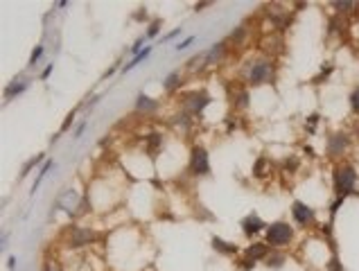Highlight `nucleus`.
Wrapping results in <instances>:
<instances>
[{"label": "nucleus", "mask_w": 359, "mask_h": 271, "mask_svg": "<svg viewBox=\"0 0 359 271\" xmlns=\"http://www.w3.org/2000/svg\"><path fill=\"white\" fill-rule=\"evenodd\" d=\"M249 98H251V95H249V91H247V88H242V91L237 93L235 98H233V107H237V108H247V107H249Z\"/></svg>", "instance_id": "nucleus-21"}, {"label": "nucleus", "mask_w": 359, "mask_h": 271, "mask_svg": "<svg viewBox=\"0 0 359 271\" xmlns=\"http://www.w3.org/2000/svg\"><path fill=\"white\" fill-rule=\"evenodd\" d=\"M332 183H334V192L337 197H348L355 192L357 185V169L350 163H337L334 165V174H332Z\"/></svg>", "instance_id": "nucleus-2"}, {"label": "nucleus", "mask_w": 359, "mask_h": 271, "mask_svg": "<svg viewBox=\"0 0 359 271\" xmlns=\"http://www.w3.org/2000/svg\"><path fill=\"white\" fill-rule=\"evenodd\" d=\"M77 111H79V107H77V108H72V111L66 115V120H63V124H61V129H59V136H61L63 131H68V129H70V124L75 122V115H77Z\"/></svg>", "instance_id": "nucleus-25"}, {"label": "nucleus", "mask_w": 359, "mask_h": 271, "mask_svg": "<svg viewBox=\"0 0 359 271\" xmlns=\"http://www.w3.org/2000/svg\"><path fill=\"white\" fill-rule=\"evenodd\" d=\"M115 70H118V63H113V66L108 68L106 72H104V79H106V77H111V75H113V72H115Z\"/></svg>", "instance_id": "nucleus-35"}, {"label": "nucleus", "mask_w": 359, "mask_h": 271, "mask_svg": "<svg viewBox=\"0 0 359 271\" xmlns=\"http://www.w3.org/2000/svg\"><path fill=\"white\" fill-rule=\"evenodd\" d=\"M86 124H88L86 120H84V122H79V124H77V129H75V136H72V138H75V140L82 138V133H84V129H86Z\"/></svg>", "instance_id": "nucleus-30"}, {"label": "nucleus", "mask_w": 359, "mask_h": 271, "mask_svg": "<svg viewBox=\"0 0 359 271\" xmlns=\"http://www.w3.org/2000/svg\"><path fill=\"white\" fill-rule=\"evenodd\" d=\"M134 108L138 113H143V115H152V113H156L160 108V100L149 98L147 93H138V95H136V102H134Z\"/></svg>", "instance_id": "nucleus-9"}, {"label": "nucleus", "mask_w": 359, "mask_h": 271, "mask_svg": "<svg viewBox=\"0 0 359 271\" xmlns=\"http://www.w3.org/2000/svg\"><path fill=\"white\" fill-rule=\"evenodd\" d=\"M350 149V136L346 131H332L325 140V154L328 159H341Z\"/></svg>", "instance_id": "nucleus-6"}, {"label": "nucleus", "mask_w": 359, "mask_h": 271, "mask_svg": "<svg viewBox=\"0 0 359 271\" xmlns=\"http://www.w3.org/2000/svg\"><path fill=\"white\" fill-rule=\"evenodd\" d=\"M269 251H271V246H269L267 242H253V244H249L247 249H244V258H249V260H253V262H260L269 256Z\"/></svg>", "instance_id": "nucleus-11"}, {"label": "nucleus", "mask_w": 359, "mask_h": 271, "mask_svg": "<svg viewBox=\"0 0 359 271\" xmlns=\"http://www.w3.org/2000/svg\"><path fill=\"white\" fill-rule=\"evenodd\" d=\"M46 271H56V269H52V267H46Z\"/></svg>", "instance_id": "nucleus-37"}, {"label": "nucleus", "mask_w": 359, "mask_h": 271, "mask_svg": "<svg viewBox=\"0 0 359 271\" xmlns=\"http://www.w3.org/2000/svg\"><path fill=\"white\" fill-rule=\"evenodd\" d=\"M267 165H269V161H267V156H260V159L256 161V165H253V176H257V179H262L264 176V169H267Z\"/></svg>", "instance_id": "nucleus-23"}, {"label": "nucleus", "mask_w": 359, "mask_h": 271, "mask_svg": "<svg viewBox=\"0 0 359 271\" xmlns=\"http://www.w3.org/2000/svg\"><path fill=\"white\" fill-rule=\"evenodd\" d=\"M195 41H197V36H188V39H183V41H181L179 46H176V52H181V50H188V48H190Z\"/></svg>", "instance_id": "nucleus-27"}, {"label": "nucleus", "mask_w": 359, "mask_h": 271, "mask_svg": "<svg viewBox=\"0 0 359 271\" xmlns=\"http://www.w3.org/2000/svg\"><path fill=\"white\" fill-rule=\"evenodd\" d=\"M210 102H212V98H210V93L208 91H190V93H185L183 100H181V104H183V113H188L190 118L201 115L204 108L208 107Z\"/></svg>", "instance_id": "nucleus-5"}, {"label": "nucleus", "mask_w": 359, "mask_h": 271, "mask_svg": "<svg viewBox=\"0 0 359 271\" xmlns=\"http://www.w3.org/2000/svg\"><path fill=\"white\" fill-rule=\"evenodd\" d=\"M163 147V133H158V131H154V133H149V138H147V152H149V156H156V152Z\"/></svg>", "instance_id": "nucleus-16"}, {"label": "nucleus", "mask_w": 359, "mask_h": 271, "mask_svg": "<svg viewBox=\"0 0 359 271\" xmlns=\"http://www.w3.org/2000/svg\"><path fill=\"white\" fill-rule=\"evenodd\" d=\"M43 50H46V48H43V46H36V48H34V52H32V54H30V61H27V66H30V68H34L36 63H39V59H41V56H43Z\"/></svg>", "instance_id": "nucleus-26"}, {"label": "nucleus", "mask_w": 359, "mask_h": 271, "mask_svg": "<svg viewBox=\"0 0 359 271\" xmlns=\"http://www.w3.org/2000/svg\"><path fill=\"white\" fill-rule=\"evenodd\" d=\"M95 240V233L91 228H84V226H72L70 228V246H86Z\"/></svg>", "instance_id": "nucleus-10"}, {"label": "nucleus", "mask_w": 359, "mask_h": 271, "mask_svg": "<svg viewBox=\"0 0 359 271\" xmlns=\"http://www.w3.org/2000/svg\"><path fill=\"white\" fill-rule=\"evenodd\" d=\"M348 102H350V108H353L355 115H359V86H355V88H353V93H350Z\"/></svg>", "instance_id": "nucleus-24"}, {"label": "nucleus", "mask_w": 359, "mask_h": 271, "mask_svg": "<svg viewBox=\"0 0 359 271\" xmlns=\"http://www.w3.org/2000/svg\"><path fill=\"white\" fill-rule=\"evenodd\" d=\"M212 249L217 251V253H221V256H235L237 251V246L235 244H231V242H226V240H221V237H217V235H212Z\"/></svg>", "instance_id": "nucleus-13"}, {"label": "nucleus", "mask_w": 359, "mask_h": 271, "mask_svg": "<svg viewBox=\"0 0 359 271\" xmlns=\"http://www.w3.org/2000/svg\"><path fill=\"white\" fill-rule=\"evenodd\" d=\"M292 240H294V226L285 219L273 221V224H269L267 230H264V242H267L271 249H285V246L292 244Z\"/></svg>", "instance_id": "nucleus-3"}, {"label": "nucleus", "mask_w": 359, "mask_h": 271, "mask_svg": "<svg viewBox=\"0 0 359 271\" xmlns=\"http://www.w3.org/2000/svg\"><path fill=\"white\" fill-rule=\"evenodd\" d=\"M224 52H226V43H224V41L215 43V46H212L210 50L205 52V56H204V66H212L215 61H219L221 56H224Z\"/></svg>", "instance_id": "nucleus-14"}, {"label": "nucleus", "mask_w": 359, "mask_h": 271, "mask_svg": "<svg viewBox=\"0 0 359 271\" xmlns=\"http://www.w3.org/2000/svg\"><path fill=\"white\" fill-rule=\"evenodd\" d=\"M152 54V46H145V50L140 52V54H136V56H131V61L127 63V66L122 68V72H129V70H134L136 66H138V63H143L145 59H147V56Z\"/></svg>", "instance_id": "nucleus-18"}, {"label": "nucleus", "mask_w": 359, "mask_h": 271, "mask_svg": "<svg viewBox=\"0 0 359 271\" xmlns=\"http://www.w3.org/2000/svg\"><path fill=\"white\" fill-rule=\"evenodd\" d=\"M52 70H54V63H48V66H46V70L41 72V79H48V77L52 75Z\"/></svg>", "instance_id": "nucleus-33"}, {"label": "nucleus", "mask_w": 359, "mask_h": 271, "mask_svg": "<svg viewBox=\"0 0 359 271\" xmlns=\"http://www.w3.org/2000/svg\"><path fill=\"white\" fill-rule=\"evenodd\" d=\"M242 233L247 237H256L257 233H262V230H267V224L260 219V215L257 213H251V215H247L244 219H242Z\"/></svg>", "instance_id": "nucleus-8"}, {"label": "nucleus", "mask_w": 359, "mask_h": 271, "mask_svg": "<svg viewBox=\"0 0 359 271\" xmlns=\"http://www.w3.org/2000/svg\"><path fill=\"white\" fill-rule=\"evenodd\" d=\"M273 61L269 56H257L253 61H249V68L244 72V79H247L249 86H264V84L273 82Z\"/></svg>", "instance_id": "nucleus-1"}, {"label": "nucleus", "mask_w": 359, "mask_h": 271, "mask_svg": "<svg viewBox=\"0 0 359 271\" xmlns=\"http://www.w3.org/2000/svg\"><path fill=\"white\" fill-rule=\"evenodd\" d=\"M9 269H16V258L14 256L9 258Z\"/></svg>", "instance_id": "nucleus-36"}, {"label": "nucleus", "mask_w": 359, "mask_h": 271, "mask_svg": "<svg viewBox=\"0 0 359 271\" xmlns=\"http://www.w3.org/2000/svg\"><path fill=\"white\" fill-rule=\"evenodd\" d=\"M253 267H256V262H253V260H249V258H244V260H242V269H244V271L253 269Z\"/></svg>", "instance_id": "nucleus-34"}, {"label": "nucleus", "mask_w": 359, "mask_h": 271, "mask_svg": "<svg viewBox=\"0 0 359 271\" xmlns=\"http://www.w3.org/2000/svg\"><path fill=\"white\" fill-rule=\"evenodd\" d=\"M181 32H183V30H181V27H176V30H172L169 34H165V36H163V41H172V39H174V36H179Z\"/></svg>", "instance_id": "nucleus-32"}, {"label": "nucleus", "mask_w": 359, "mask_h": 271, "mask_svg": "<svg viewBox=\"0 0 359 271\" xmlns=\"http://www.w3.org/2000/svg\"><path fill=\"white\" fill-rule=\"evenodd\" d=\"M181 86V72L179 70H174V72H169L167 77H165V82H163V88L167 93H174L176 88Z\"/></svg>", "instance_id": "nucleus-19"}, {"label": "nucleus", "mask_w": 359, "mask_h": 271, "mask_svg": "<svg viewBox=\"0 0 359 271\" xmlns=\"http://www.w3.org/2000/svg\"><path fill=\"white\" fill-rule=\"evenodd\" d=\"M43 159H46V156H43V154H36L34 159H30V161H27V163H25V165H23V167H21V179H25L27 174H30V172H32V169H34V167H36V165L41 163V161H43Z\"/></svg>", "instance_id": "nucleus-20"}, {"label": "nucleus", "mask_w": 359, "mask_h": 271, "mask_svg": "<svg viewBox=\"0 0 359 271\" xmlns=\"http://www.w3.org/2000/svg\"><path fill=\"white\" fill-rule=\"evenodd\" d=\"M285 262H287V256L282 253V249H271L269 251V256L264 258V265H267L269 269H280Z\"/></svg>", "instance_id": "nucleus-15"}, {"label": "nucleus", "mask_w": 359, "mask_h": 271, "mask_svg": "<svg viewBox=\"0 0 359 271\" xmlns=\"http://www.w3.org/2000/svg\"><path fill=\"white\" fill-rule=\"evenodd\" d=\"M282 167L292 169V172H294V169H298V159H296V156H289V161H285V163H282Z\"/></svg>", "instance_id": "nucleus-29"}, {"label": "nucleus", "mask_w": 359, "mask_h": 271, "mask_svg": "<svg viewBox=\"0 0 359 271\" xmlns=\"http://www.w3.org/2000/svg\"><path fill=\"white\" fill-rule=\"evenodd\" d=\"M292 217L301 228H308V226H314L316 224V213H314L312 206H308L305 201L296 199L292 204Z\"/></svg>", "instance_id": "nucleus-7"}, {"label": "nucleus", "mask_w": 359, "mask_h": 271, "mask_svg": "<svg viewBox=\"0 0 359 271\" xmlns=\"http://www.w3.org/2000/svg\"><path fill=\"white\" fill-rule=\"evenodd\" d=\"M328 269H330V271H344V267L339 265V260H337V258H332V260L328 262Z\"/></svg>", "instance_id": "nucleus-31"}, {"label": "nucleus", "mask_w": 359, "mask_h": 271, "mask_svg": "<svg viewBox=\"0 0 359 271\" xmlns=\"http://www.w3.org/2000/svg\"><path fill=\"white\" fill-rule=\"evenodd\" d=\"M332 7L337 9L339 16H346V14H353V9H357V2H332Z\"/></svg>", "instance_id": "nucleus-22"}, {"label": "nucleus", "mask_w": 359, "mask_h": 271, "mask_svg": "<svg viewBox=\"0 0 359 271\" xmlns=\"http://www.w3.org/2000/svg\"><path fill=\"white\" fill-rule=\"evenodd\" d=\"M210 156H208V149L201 147V145H195L190 149V161H188V172L192 176H208L210 174Z\"/></svg>", "instance_id": "nucleus-4"}, {"label": "nucleus", "mask_w": 359, "mask_h": 271, "mask_svg": "<svg viewBox=\"0 0 359 271\" xmlns=\"http://www.w3.org/2000/svg\"><path fill=\"white\" fill-rule=\"evenodd\" d=\"M52 167H54V161H52V159H48L46 163H43L41 167H39V174H36V181H34V185H32V195H34L36 190H39V185H41V181L46 179V174L50 172Z\"/></svg>", "instance_id": "nucleus-17"}, {"label": "nucleus", "mask_w": 359, "mask_h": 271, "mask_svg": "<svg viewBox=\"0 0 359 271\" xmlns=\"http://www.w3.org/2000/svg\"><path fill=\"white\" fill-rule=\"evenodd\" d=\"M160 25H163V23H160V18H156V21L149 25V30H147V34H145V36H156V34H158V30H160Z\"/></svg>", "instance_id": "nucleus-28"}, {"label": "nucleus", "mask_w": 359, "mask_h": 271, "mask_svg": "<svg viewBox=\"0 0 359 271\" xmlns=\"http://www.w3.org/2000/svg\"><path fill=\"white\" fill-rule=\"evenodd\" d=\"M27 88H30V79H21V77H16V79H11V82L5 86V100L9 102V100L18 98V95H21V93H25Z\"/></svg>", "instance_id": "nucleus-12"}]
</instances>
